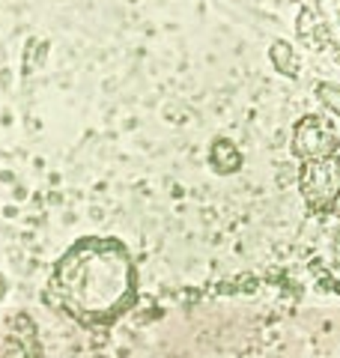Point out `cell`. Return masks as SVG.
<instances>
[{"mask_svg":"<svg viewBox=\"0 0 340 358\" xmlns=\"http://www.w3.org/2000/svg\"><path fill=\"white\" fill-rule=\"evenodd\" d=\"M78 260V272H69L63 268V287H66V296H69L78 310H105L111 301H117L126 289V266L113 268L111 275L105 278H96L101 275L113 254H90V257H75Z\"/></svg>","mask_w":340,"mask_h":358,"instance_id":"6da1fadb","label":"cell"},{"mask_svg":"<svg viewBox=\"0 0 340 358\" xmlns=\"http://www.w3.org/2000/svg\"><path fill=\"white\" fill-rule=\"evenodd\" d=\"M320 18L325 24L328 42L334 45V54L340 60V0H320Z\"/></svg>","mask_w":340,"mask_h":358,"instance_id":"7a4b0ae2","label":"cell"},{"mask_svg":"<svg viewBox=\"0 0 340 358\" xmlns=\"http://www.w3.org/2000/svg\"><path fill=\"white\" fill-rule=\"evenodd\" d=\"M320 99L340 117V90L337 87H320Z\"/></svg>","mask_w":340,"mask_h":358,"instance_id":"3957f363","label":"cell"}]
</instances>
